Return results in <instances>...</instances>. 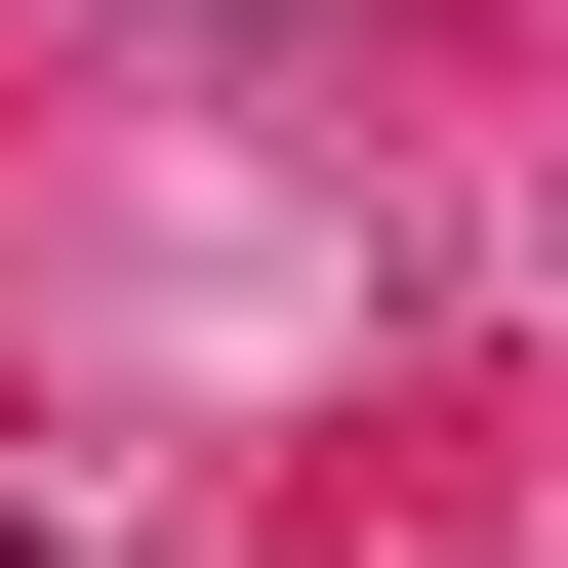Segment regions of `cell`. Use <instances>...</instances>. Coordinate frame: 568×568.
<instances>
[{
    "label": "cell",
    "instance_id": "6da1fadb",
    "mask_svg": "<svg viewBox=\"0 0 568 568\" xmlns=\"http://www.w3.org/2000/svg\"><path fill=\"white\" fill-rule=\"evenodd\" d=\"M0 568H41V487H0Z\"/></svg>",
    "mask_w": 568,
    "mask_h": 568
}]
</instances>
